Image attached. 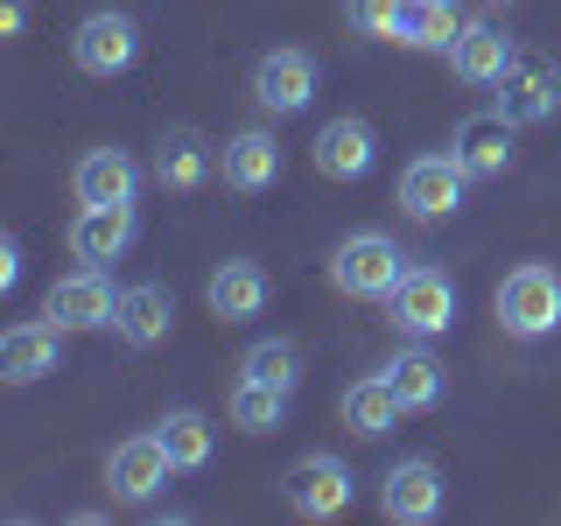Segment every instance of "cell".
Listing matches in <instances>:
<instances>
[{"mask_svg":"<svg viewBox=\"0 0 561 526\" xmlns=\"http://www.w3.org/2000/svg\"><path fill=\"white\" fill-rule=\"evenodd\" d=\"M134 245V204H78V218H70V253L84 260V267H105V260H119Z\"/></svg>","mask_w":561,"mask_h":526,"instance_id":"obj_16","label":"cell"},{"mask_svg":"<svg viewBox=\"0 0 561 526\" xmlns=\"http://www.w3.org/2000/svg\"><path fill=\"white\" fill-rule=\"evenodd\" d=\"M253 99L267 105V113H302L316 99V57L309 49H267V57L253 64Z\"/></svg>","mask_w":561,"mask_h":526,"instance_id":"obj_12","label":"cell"},{"mask_svg":"<svg viewBox=\"0 0 561 526\" xmlns=\"http://www.w3.org/2000/svg\"><path fill=\"white\" fill-rule=\"evenodd\" d=\"M400 414H408V408H400V393L386 386V373L351 379V386H344V428H351V435H365V443H379V435L393 428Z\"/></svg>","mask_w":561,"mask_h":526,"instance_id":"obj_23","label":"cell"},{"mask_svg":"<svg viewBox=\"0 0 561 526\" xmlns=\"http://www.w3.org/2000/svg\"><path fill=\"white\" fill-rule=\"evenodd\" d=\"M513 57H519L513 35L491 28V22H463V35L449 43V70H456L463 84H499L505 70H513Z\"/></svg>","mask_w":561,"mask_h":526,"instance_id":"obj_19","label":"cell"},{"mask_svg":"<svg viewBox=\"0 0 561 526\" xmlns=\"http://www.w3.org/2000/svg\"><path fill=\"white\" fill-rule=\"evenodd\" d=\"M70 190H78V204H134L140 169L127 148H92L78 162V175H70Z\"/></svg>","mask_w":561,"mask_h":526,"instance_id":"obj_21","label":"cell"},{"mask_svg":"<svg viewBox=\"0 0 561 526\" xmlns=\"http://www.w3.org/2000/svg\"><path fill=\"white\" fill-rule=\"evenodd\" d=\"M218 175L232 190H245V197H253V190H274L280 183V140L267 127L232 134V140H225V155H218Z\"/></svg>","mask_w":561,"mask_h":526,"instance_id":"obj_20","label":"cell"},{"mask_svg":"<svg viewBox=\"0 0 561 526\" xmlns=\"http://www.w3.org/2000/svg\"><path fill=\"white\" fill-rule=\"evenodd\" d=\"M491 309H499L505 338H548V330H561V274L548 267V260H526V267H513L499 281V295H491Z\"/></svg>","mask_w":561,"mask_h":526,"instance_id":"obj_1","label":"cell"},{"mask_svg":"<svg viewBox=\"0 0 561 526\" xmlns=\"http://www.w3.org/2000/svg\"><path fill=\"white\" fill-rule=\"evenodd\" d=\"M162 449L175 456V470H204L210 464V421L197 414V408H175V414H162Z\"/></svg>","mask_w":561,"mask_h":526,"instance_id":"obj_26","label":"cell"},{"mask_svg":"<svg viewBox=\"0 0 561 526\" xmlns=\"http://www.w3.org/2000/svg\"><path fill=\"white\" fill-rule=\"evenodd\" d=\"M64 365V330L49 323H14L8 338H0V379L8 386H35V379H49Z\"/></svg>","mask_w":561,"mask_h":526,"instance_id":"obj_14","label":"cell"},{"mask_svg":"<svg viewBox=\"0 0 561 526\" xmlns=\"http://www.w3.org/2000/svg\"><path fill=\"white\" fill-rule=\"evenodd\" d=\"M456 35H463V14H456V0H408V8H400L393 43H408V49H443V57H449Z\"/></svg>","mask_w":561,"mask_h":526,"instance_id":"obj_24","label":"cell"},{"mask_svg":"<svg viewBox=\"0 0 561 526\" xmlns=\"http://www.w3.org/2000/svg\"><path fill=\"white\" fill-rule=\"evenodd\" d=\"M400 8L408 0H344V22L365 35V43H393V28H400Z\"/></svg>","mask_w":561,"mask_h":526,"instance_id":"obj_28","label":"cell"},{"mask_svg":"<svg viewBox=\"0 0 561 526\" xmlns=\"http://www.w3.org/2000/svg\"><path fill=\"white\" fill-rule=\"evenodd\" d=\"M386 316H393V330H408V338H449L456 323V281L435 274V267H408L393 281V295H386Z\"/></svg>","mask_w":561,"mask_h":526,"instance_id":"obj_3","label":"cell"},{"mask_svg":"<svg viewBox=\"0 0 561 526\" xmlns=\"http://www.w3.org/2000/svg\"><path fill=\"white\" fill-rule=\"evenodd\" d=\"M379 513L393 526H428L435 513H443V470L428 464V456H408V464L386 470L379 484Z\"/></svg>","mask_w":561,"mask_h":526,"instance_id":"obj_10","label":"cell"},{"mask_svg":"<svg viewBox=\"0 0 561 526\" xmlns=\"http://www.w3.org/2000/svg\"><path fill=\"white\" fill-rule=\"evenodd\" d=\"M463 183L470 175L456 169V155H414L408 169H400V210L421 225L449 218V210H463Z\"/></svg>","mask_w":561,"mask_h":526,"instance_id":"obj_5","label":"cell"},{"mask_svg":"<svg viewBox=\"0 0 561 526\" xmlns=\"http://www.w3.org/2000/svg\"><path fill=\"white\" fill-rule=\"evenodd\" d=\"M113 330L127 338L134 351H154L175 330V295L162 288V281H134V288H119V316Z\"/></svg>","mask_w":561,"mask_h":526,"instance_id":"obj_18","label":"cell"},{"mask_svg":"<svg viewBox=\"0 0 561 526\" xmlns=\"http://www.w3.org/2000/svg\"><path fill=\"white\" fill-rule=\"evenodd\" d=\"M288 400H295V393H280V386L239 373L232 400H225V414H232V428H245V435H274L280 421H288Z\"/></svg>","mask_w":561,"mask_h":526,"instance_id":"obj_25","label":"cell"},{"mask_svg":"<svg viewBox=\"0 0 561 526\" xmlns=\"http://www.w3.org/2000/svg\"><path fill=\"white\" fill-rule=\"evenodd\" d=\"M218 155L197 127H169L162 140H154V183L175 190V197H190V190H204L210 175H218Z\"/></svg>","mask_w":561,"mask_h":526,"instance_id":"obj_13","label":"cell"},{"mask_svg":"<svg viewBox=\"0 0 561 526\" xmlns=\"http://www.w3.org/2000/svg\"><path fill=\"white\" fill-rule=\"evenodd\" d=\"M70 57H78L84 78H119V70L140 57V28L119 8H99V14L78 22V35H70Z\"/></svg>","mask_w":561,"mask_h":526,"instance_id":"obj_6","label":"cell"},{"mask_svg":"<svg viewBox=\"0 0 561 526\" xmlns=\"http://www.w3.org/2000/svg\"><path fill=\"white\" fill-rule=\"evenodd\" d=\"M386 386L400 393V408H408V414H428L435 400H443V365H435V351H421V338H414L408 351L386 358Z\"/></svg>","mask_w":561,"mask_h":526,"instance_id":"obj_22","label":"cell"},{"mask_svg":"<svg viewBox=\"0 0 561 526\" xmlns=\"http://www.w3.org/2000/svg\"><path fill=\"white\" fill-rule=\"evenodd\" d=\"M267 295H274V281H267L260 260H225V267L204 281V302H210L218 323H253V316L267 309Z\"/></svg>","mask_w":561,"mask_h":526,"instance_id":"obj_15","label":"cell"},{"mask_svg":"<svg viewBox=\"0 0 561 526\" xmlns=\"http://www.w3.org/2000/svg\"><path fill=\"white\" fill-rule=\"evenodd\" d=\"M288 505L302 519H337L351 505V470L337 456H302V464L288 470Z\"/></svg>","mask_w":561,"mask_h":526,"instance_id":"obj_17","label":"cell"},{"mask_svg":"<svg viewBox=\"0 0 561 526\" xmlns=\"http://www.w3.org/2000/svg\"><path fill=\"white\" fill-rule=\"evenodd\" d=\"M449 155H456V169H463L470 183H499V175L513 169V119H505V113H470V119H456Z\"/></svg>","mask_w":561,"mask_h":526,"instance_id":"obj_7","label":"cell"},{"mask_svg":"<svg viewBox=\"0 0 561 526\" xmlns=\"http://www.w3.org/2000/svg\"><path fill=\"white\" fill-rule=\"evenodd\" d=\"M43 316H49L57 330H105V323L119 316V295L105 288V274H99V267H78V274L49 281Z\"/></svg>","mask_w":561,"mask_h":526,"instance_id":"obj_8","label":"cell"},{"mask_svg":"<svg viewBox=\"0 0 561 526\" xmlns=\"http://www.w3.org/2000/svg\"><path fill=\"white\" fill-rule=\"evenodd\" d=\"M499 113L513 127H540V119L561 113V64L540 57V49H519L513 70L499 78Z\"/></svg>","mask_w":561,"mask_h":526,"instance_id":"obj_4","label":"cell"},{"mask_svg":"<svg viewBox=\"0 0 561 526\" xmlns=\"http://www.w3.org/2000/svg\"><path fill=\"white\" fill-rule=\"evenodd\" d=\"M239 373L267 379V386H280V393H295V386H302V344H288V338H260V344L239 358Z\"/></svg>","mask_w":561,"mask_h":526,"instance_id":"obj_27","label":"cell"},{"mask_svg":"<svg viewBox=\"0 0 561 526\" xmlns=\"http://www.w3.org/2000/svg\"><path fill=\"white\" fill-rule=\"evenodd\" d=\"M491 8H499V0H491Z\"/></svg>","mask_w":561,"mask_h":526,"instance_id":"obj_29","label":"cell"},{"mask_svg":"<svg viewBox=\"0 0 561 526\" xmlns=\"http://www.w3.org/2000/svg\"><path fill=\"white\" fill-rule=\"evenodd\" d=\"M400 274H408V253L386 232H351L337 253H330V288L358 295V302H386Z\"/></svg>","mask_w":561,"mask_h":526,"instance_id":"obj_2","label":"cell"},{"mask_svg":"<svg viewBox=\"0 0 561 526\" xmlns=\"http://www.w3.org/2000/svg\"><path fill=\"white\" fill-rule=\"evenodd\" d=\"M169 470H175V456L162 449V435H127V443L105 456V484H113L119 505H148L169 484Z\"/></svg>","mask_w":561,"mask_h":526,"instance_id":"obj_9","label":"cell"},{"mask_svg":"<svg viewBox=\"0 0 561 526\" xmlns=\"http://www.w3.org/2000/svg\"><path fill=\"white\" fill-rule=\"evenodd\" d=\"M316 175H330V183H358L365 169H373V155H379V140H373V119H358V113H337V119H323L316 127Z\"/></svg>","mask_w":561,"mask_h":526,"instance_id":"obj_11","label":"cell"}]
</instances>
